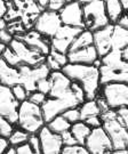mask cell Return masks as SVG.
<instances>
[{
	"instance_id": "cell-2",
	"label": "cell",
	"mask_w": 128,
	"mask_h": 154,
	"mask_svg": "<svg viewBox=\"0 0 128 154\" xmlns=\"http://www.w3.org/2000/svg\"><path fill=\"white\" fill-rule=\"evenodd\" d=\"M100 118L102 120V127L111 140L113 151L128 149V130L118 116L117 111L109 109L105 112H102Z\"/></svg>"
},
{
	"instance_id": "cell-18",
	"label": "cell",
	"mask_w": 128,
	"mask_h": 154,
	"mask_svg": "<svg viewBox=\"0 0 128 154\" xmlns=\"http://www.w3.org/2000/svg\"><path fill=\"white\" fill-rule=\"evenodd\" d=\"M67 55L69 63H76V64H94L96 60L101 58L94 45L86 48L69 51Z\"/></svg>"
},
{
	"instance_id": "cell-19",
	"label": "cell",
	"mask_w": 128,
	"mask_h": 154,
	"mask_svg": "<svg viewBox=\"0 0 128 154\" xmlns=\"http://www.w3.org/2000/svg\"><path fill=\"white\" fill-rule=\"evenodd\" d=\"M102 65L106 66L114 72H128V61H125L121 56V50L112 49L108 54L101 57Z\"/></svg>"
},
{
	"instance_id": "cell-22",
	"label": "cell",
	"mask_w": 128,
	"mask_h": 154,
	"mask_svg": "<svg viewBox=\"0 0 128 154\" xmlns=\"http://www.w3.org/2000/svg\"><path fill=\"white\" fill-rule=\"evenodd\" d=\"M92 45H94V35H93V32L90 30H88V29H83L78 33V35L74 38V40L72 41L69 51L86 48V47H89Z\"/></svg>"
},
{
	"instance_id": "cell-45",
	"label": "cell",
	"mask_w": 128,
	"mask_h": 154,
	"mask_svg": "<svg viewBox=\"0 0 128 154\" xmlns=\"http://www.w3.org/2000/svg\"><path fill=\"white\" fill-rule=\"evenodd\" d=\"M9 146V143H8V139L2 136H0V154L5 153L7 147Z\"/></svg>"
},
{
	"instance_id": "cell-41",
	"label": "cell",
	"mask_w": 128,
	"mask_h": 154,
	"mask_svg": "<svg viewBox=\"0 0 128 154\" xmlns=\"http://www.w3.org/2000/svg\"><path fill=\"white\" fill-rule=\"evenodd\" d=\"M116 111H117L118 116L120 118V120L123 121V123L125 125V127L127 128V130H128V106L121 107V109L116 110Z\"/></svg>"
},
{
	"instance_id": "cell-34",
	"label": "cell",
	"mask_w": 128,
	"mask_h": 154,
	"mask_svg": "<svg viewBox=\"0 0 128 154\" xmlns=\"http://www.w3.org/2000/svg\"><path fill=\"white\" fill-rule=\"evenodd\" d=\"M28 142L31 145L34 154H41V145H40V139L38 134H30Z\"/></svg>"
},
{
	"instance_id": "cell-9",
	"label": "cell",
	"mask_w": 128,
	"mask_h": 154,
	"mask_svg": "<svg viewBox=\"0 0 128 154\" xmlns=\"http://www.w3.org/2000/svg\"><path fill=\"white\" fill-rule=\"evenodd\" d=\"M20 102L14 96L11 87L0 83V116L6 118L13 125H16L18 119Z\"/></svg>"
},
{
	"instance_id": "cell-49",
	"label": "cell",
	"mask_w": 128,
	"mask_h": 154,
	"mask_svg": "<svg viewBox=\"0 0 128 154\" xmlns=\"http://www.w3.org/2000/svg\"><path fill=\"white\" fill-rule=\"evenodd\" d=\"M121 56H123V58L125 61H128V46L121 50Z\"/></svg>"
},
{
	"instance_id": "cell-33",
	"label": "cell",
	"mask_w": 128,
	"mask_h": 154,
	"mask_svg": "<svg viewBox=\"0 0 128 154\" xmlns=\"http://www.w3.org/2000/svg\"><path fill=\"white\" fill-rule=\"evenodd\" d=\"M50 88H52V82H50L49 77L40 79L39 81L37 82V90L45 94V95H47V96H48V94L50 91Z\"/></svg>"
},
{
	"instance_id": "cell-5",
	"label": "cell",
	"mask_w": 128,
	"mask_h": 154,
	"mask_svg": "<svg viewBox=\"0 0 128 154\" xmlns=\"http://www.w3.org/2000/svg\"><path fill=\"white\" fill-rule=\"evenodd\" d=\"M83 104V102L74 95L73 91H71L67 95L61 96V97H48L41 105L44 119L46 123L50 121L53 118L57 116H61L64 111L69 110L71 107H78Z\"/></svg>"
},
{
	"instance_id": "cell-25",
	"label": "cell",
	"mask_w": 128,
	"mask_h": 154,
	"mask_svg": "<svg viewBox=\"0 0 128 154\" xmlns=\"http://www.w3.org/2000/svg\"><path fill=\"white\" fill-rule=\"evenodd\" d=\"M46 126L48 127L52 131L61 135V134H63L64 131L70 130L71 123L61 114V116H55V118H53L50 121H48L46 123Z\"/></svg>"
},
{
	"instance_id": "cell-28",
	"label": "cell",
	"mask_w": 128,
	"mask_h": 154,
	"mask_svg": "<svg viewBox=\"0 0 128 154\" xmlns=\"http://www.w3.org/2000/svg\"><path fill=\"white\" fill-rule=\"evenodd\" d=\"M61 153L63 154H88V149L85 145L74 144V145H64Z\"/></svg>"
},
{
	"instance_id": "cell-47",
	"label": "cell",
	"mask_w": 128,
	"mask_h": 154,
	"mask_svg": "<svg viewBox=\"0 0 128 154\" xmlns=\"http://www.w3.org/2000/svg\"><path fill=\"white\" fill-rule=\"evenodd\" d=\"M5 153H7V154H17L16 153V147H15V146H13V145H9V146L7 147V149H6Z\"/></svg>"
},
{
	"instance_id": "cell-35",
	"label": "cell",
	"mask_w": 128,
	"mask_h": 154,
	"mask_svg": "<svg viewBox=\"0 0 128 154\" xmlns=\"http://www.w3.org/2000/svg\"><path fill=\"white\" fill-rule=\"evenodd\" d=\"M47 98V95H45V94L40 93L38 90H34L32 93L29 94V97L28 99L30 102H32L34 104H38V105H42L44 104V102L46 100Z\"/></svg>"
},
{
	"instance_id": "cell-38",
	"label": "cell",
	"mask_w": 128,
	"mask_h": 154,
	"mask_svg": "<svg viewBox=\"0 0 128 154\" xmlns=\"http://www.w3.org/2000/svg\"><path fill=\"white\" fill-rule=\"evenodd\" d=\"M61 137L63 145H74V144H78V142L76 140V138L73 137V135L71 134L70 130H67L63 134H61Z\"/></svg>"
},
{
	"instance_id": "cell-42",
	"label": "cell",
	"mask_w": 128,
	"mask_h": 154,
	"mask_svg": "<svg viewBox=\"0 0 128 154\" xmlns=\"http://www.w3.org/2000/svg\"><path fill=\"white\" fill-rule=\"evenodd\" d=\"M84 121L86 122L90 128H96V127L102 126V120H101L100 116H90V118H87V119L84 120Z\"/></svg>"
},
{
	"instance_id": "cell-32",
	"label": "cell",
	"mask_w": 128,
	"mask_h": 154,
	"mask_svg": "<svg viewBox=\"0 0 128 154\" xmlns=\"http://www.w3.org/2000/svg\"><path fill=\"white\" fill-rule=\"evenodd\" d=\"M48 55H50L54 60H55L60 65L63 67L64 65H67V63H69V60H67V54H64V53H61V51H57V50L53 49V48H50V51Z\"/></svg>"
},
{
	"instance_id": "cell-44",
	"label": "cell",
	"mask_w": 128,
	"mask_h": 154,
	"mask_svg": "<svg viewBox=\"0 0 128 154\" xmlns=\"http://www.w3.org/2000/svg\"><path fill=\"white\" fill-rule=\"evenodd\" d=\"M7 11H8V5L5 0H0V18L5 17L7 15Z\"/></svg>"
},
{
	"instance_id": "cell-51",
	"label": "cell",
	"mask_w": 128,
	"mask_h": 154,
	"mask_svg": "<svg viewBox=\"0 0 128 154\" xmlns=\"http://www.w3.org/2000/svg\"><path fill=\"white\" fill-rule=\"evenodd\" d=\"M78 1L81 4V5H85V4H87V2H90L92 0H78Z\"/></svg>"
},
{
	"instance_id": "cell-26",
	"label": "cell",
	"mask_w": 128,
	"mask_h": 154,
	"mask_svg": "<svg viewBox=\"0 0 128 154\" xmlns=\"http://www.w3.org/2000/svg\"><path fill=\"white\" fill-rule=\"evenodd\" d=\"M29 136H30V134H29L28 131H25V130H23L21 128H18L16 130H13V132L11 134V136L7 138V139H8L9 145H13V146L16 147L18 145L28 142Z\"/></svg>"
},
{
	"instance_id": "cell-39",
	"label": "cell",
	"mask_w": 128,
	"mask_h": 154,
	"mask_svg": "<svg viewBox=\"0 0 128 154\" xmlns=\"http://www.w3.org/2000/svg\"><path fill=\"white\" fill-rule=\"evenodd\" d=\"M45 63L46 65L48 66V69L50 70V72L53 71H58V70H62V66L57 63V62L50 55L46 56V60H45Z\"/></svg>"
},
{
	"instance_id": "cell-20",
	"label": "cell",
	"mask_w": 128,
	"mask_h": 154,
	"mask_svg": "<svg viewBox=\"0 0 128 154\" xmlns=\"http://www.w3.org/2000/svg\"><path fill=\"white\" fill-rule=\"evenodd\" d=\"M21 81L20 72L17 67L11 66L7 64L2 57H0V83L13 87L14 85H17Z\"/></svg>"
},
{
	"instance_id": "cell-31",
	"label": "cell",
	"mask_w": 128,
	"mask_h": 154,
	"mask_svg": "<svg viewBox=\"0 0 128 154\" xmlns=\"http://www.w3.org/2000/svg\"><path fill=\"white\" fill-rule=\"evenodd\" d=\"M11 90H13V94L14 96L16 97V99L21 103L23 100H27L29 97V91L25 89V87L21 85V83H17V85H14L11 87Z\"/></svg>"
},
{
	"instance_id": "cell-21",
	"label": "cell",
	"mask_w": 128,
	"mask_h": 154,
	"mask_svg": "<svg viewBox=\"0 0 128 154\" xmlns=\"http://www.w3.org/2000/svg\"><path fill=\"white\" fill-rule=\"evenodd\" d=\"M128 46V30L119 24H113L112 31V49L123 50Z\"/></svg>"
},
{
	"instance_id": "cell-50",
	"label": "cell",
	"mask_w": 128,
	"mask_h": 154,
	"mask_svg": "<svg viewBox=\"0 0 128 154\" xmlns=\"http://www.w3.org/2000/svg\"><path fill=\"white\" fill-rule=\"evenodd\" d=\"M120 2L123 7V11H128V0H120Z\"/></svg>"
},
{
	"instance_id": "cell-29",
	"label": "cell",
	"mask_w": 128,
	"mask_h": 154,
	"mask_svg": "<svg viewBox=\"0 0 128 154\" xmlns=\"http://www.w3.org/2000/svg\"><path fill=\"white\" fill-rule=\"evenodd\" d=\"M14 130V125L9 122L6 118L0 116V136L8 138Z\"/></svg>"
},
{
	"instance_id": "cell-24",
	"label": "cell",
	"mask_w": 128,
	"mask_h": 154,
	"mask_svg": "<svg viewBox=\"0 0 128 154\" xmlns=\"http://www.w3.org/2000/svg\"><path fill=\"white\" fill-rule=\"evenodd\" d=\"M79 110H80V116H81L83 121L86 120L87 118L101 114V109L96 99H86L84 103L79 106Z\"/></svg>"
},
{
	"instance_id": "cell-52",
	"label": "cell",
	"mask_w": 128,
	"mask_h": 154,
	"mask_svg": "<svg viewBox=\"0 0 128 154\" xmlns=\"http://www.w3.org/2000/svg\"><path fill=\"white\" fill-rule=\"evenodd\" d=\"M6 2H8V1H13V0H5Z\"/></svg>"
},
{
	"instance_id": "cell-36",
	"label": "cell",
	"mask_w": 128,
	"mask_h": 154,
	"mask_svg": "<svg viewBox=\"0 0 128 154\" xmlns=\"http://www.w3.org/2000/svg\"><path fill=\"white\" fill-rule=\"evenodd\" d=\"M69 1H71V0H49V4H48V8L47 9L56 11V13H60V11L67 5Z\"/></svg>"
},
{
	"instance_id": "cell-10",
	"label": "cell",
	"mask_w": 128,
	"mask_h": 154,
	"mask_svg": "<svg viewBox=\"0 0 128 154\" xmlns=\"http://www.w3.org/2000/svg\"><path fill=\"white\" fill-rule=\"evenodd\" d=\"M85 146L92 154L112 153V143L102 126L92 128V131L85 142Z\"/></svg>"
},
{
	"instance_id": "cell-17",
	"label": "cell",
	"mask_w": 128,
	"mask_h": 154,
	"mask_svg": "<svg viewBox=\"0 0 128 154\" xmlns=\"http://www.w3.org/2000/svg\"><path fill=\"white\" fill-rule=\"evenodd\" d=\"M16 38L22 39L29 47H31L32 49L37 50L41 53L42 55L47 56L50 51V39L44 37L42 34L37 32L36 30H31V31H27L21 35H17Z\"/></svg>"
},
{
	"instance_id": "cell-12",
	"label": "cell",
	"mask_w": 128,
	"mask_h": 154,
	"mask_svg": "<svg viewBox=\"0 0 128 154\" xmlns=\"http://www.w3.org/2000/svg\"><path fill=\"white\" fill-rule=\"evenodd\" d=\"M81 30L83 29L63 24L61 28L58 29V31L55 33V35L53 38H50V48L67 54L72 41Z\"/></svg>"
},
{
	"instance_id": "cell-13",
	"label": "cell",
	"mask_w": 128,
	"mask_h": 154,
	"mask_svg": "<svg viewBox=\"0 0 128 154\" xmlns=\"http://www.w3.org/2000/svg\"><path fill=\"white\" fill-rule=\"evenodd\" d=\"M62 24L76 26V28L85 29L84 13H83V5L78 0H71L60 11Z\"/></svg>"
},
{
	"instance_id": "cell-4",
	"label": "cell",
	"mask_w": 128,
	"mask_h": 154,
	"mask_svg": "<svg viewBox=\"0 0 128 154\" xmlns=\"http://www.w3.org/2000/svg\"><path fill=\"white\" fill-rule=\"evenodd\" d=\"M83 13L85 29H88L92 32L110 24L104 0H92L83 5Z\"/></svg>"
},
{
	"instance_id": "cell-6",
	"label": "cell",
	"mask_w": 128,
	"mask_h": 154,
	"mask_svg": "<svg viewBox=\"0 0 128 154\" xmlns=\"http://www.w3.org/2000/svg\"><path fill=\"white\" fill-rule=\"evenodd\" d=\"M100 95L112 110L128 106V83L108 82L101 85Z\"/></svg>"
},
{
	"instance_id": "cell-37",
	"label": "cell",
	"mask_w": 128,
	"mask_h": 154,
	"mask_svg": "<svg viewBox=\"0 0 128 154\" xmlns=\"http://www.w3.org/2000/svg\"><path fill=\"white\" fill-rule=\"evenodd\" d=\"M13 39H14L13 33H11L7 28L0 30V42H2V44H5L8 46V45L11 42Z\"/></svg>"
},
{
	"instance_id": "cell-3",
	"label": "cell",
	"mask_w": 128,
	"mask_h": 154,
	"mask_svg": "<svg viewBox=\"0 0 128 154\" xmlns=\"http://www.w3.org/2000/svg\"><path fill=\"white\" fill-rule=\"evenodd\" d=\"M16 125L29 134H37L46 125L41 105L34 104L29 99L21 102Z\"/></svg>"
},
{
	"instance_id": "cell-40",
	"label": "cell",
	"mask_w": 128,
	"mask_h": 154,
	"mask_svg": "<svg viewBox=\"0 0 128 154\" xmlns=\"http://www.w3.org/2000/svg\"><path fill=\"white\" fill-rule=\"evenodd\" d=\"M16 153L17 154H33V149L31 147V145L29 142L21 144L16 146Z\"/></svg>"
},
{
	"instance_id": "cell-48",
	"label": "cell",
	"mask_w": 128,
	"mask_h": 154,
	"mask_svg": "<svg viewBox=\"0 0 128 154\" xmlns=\"http://www.w3.org/2000/svg\"><path fill=\"white\" fill-rule=\"evenodd\" d=\"M7 25H8V21L6 20L5 17L0 18V30H2V29H6V28H7Z\"/></svg>"
},
{
	"instance_id": "cell-53",
	"label": "cell",
	"mask_w": 128,
	"mask_h": 154,
	"mask_svg": "<svg viewBox=\"0 0 128 154\" xmlns=\"http://www.w3.org/2000/svg\"><path fill=\"white\" fill-rule=\"evenodd\" d=\"M34 1H36V0H34Z\"/></svg>"
},
{
	"instance_id": "cell-15",
	"label": "cell",
	"mask_w": 128,
	"mask_h": 154,
	"mask_svg": "<svg viewBox=\"0 0 128 154\" xmlns=\"http://www.w3.org/2000/svg\"><path fill=\"white\" fill-rule=\"evenodd\" d=\"M49 79L52 82V88L48 94V97H61L72 91V81L62 72V70L50 72Z\"/></svg>"
},
{
	"instance_id": "cell-1",
	"label": "cell",
	"mask_w": 128,
	"mask_h": 154,
	"mask_svg": "<svg viewBox=\"0 0 128 154\" xmlns=\"http://www.w3.org/2000/svg\"><path fill=\"white\" fill-rule=\"evenodd\" d=\"M62 72L71 81L78 82L85 90L86 99H95L100 95L101 73L94 64L67 63L62 67Z\"/></svg>"
},
{
	"instance_id": "cell-7",
	"label": "cell",
	"mask_w": 128,
	"mask_h": 154,
	"mask_svg": "<svg viewBox=\"0 0 128 154\" xmlns=\"http://www.w3.org/2000/svg\"><path fill=\"white\" fill-rule=\"evenodd\" d=\"M17 70L20 72V77H21L20 83L25 87L29 94L37 90V82L40 79L48 78L50 74V70L45 62L36 66L21 64L17 66Z\"/></svg>"
},
{
	"instance_id": "cell-11",
	"label": "cell",
	"mask_w": 128,
	"mask_h": 154,
	"mask_svg": "<svg viewBox=\"0 0 128 154\" xmlns=\"http://www.w3.org/2000/svg\"><path fill=\"white\" fill-rule=\"evenodd\" d=\"M8 46L18 56V58L21 60L22 64L36 66L44 63L45 60H46V56L42 55L39 51H37V50L32 49L31 47H29L28 45L20 38L14 37V39L11 40V42Z\"/></svg>"
},
{
	"instance_id": "cell-8",
	"label": "cell",
	"mask_w": 128,
	"mask_h": 154,
	"mask_svg": "<svg viewBox=\"0 0 128 154\" xmlns=\"http://www.w3.org/2000/svg\"><path fill=\"white\" fill-rule=\"evenodd\" d=\"M62 25L60 14L49 9L40 11L32 23L34 30L48 39L53 38Z\"/></svg>"
},
{
	"instance_id": "cell-27",
	"label": "cell",
	"mask_w": 128,
	"mask_h": 154,
	"mask_svg": "<svg viewBox=\"0 0 128 154\" xmlns=\"http://www.w3.org/2000/svg\"><path fill=\"white\" fill-rule=\"evenodd\" d=\"M0 57H2L4 61H5L7 64H9L11 66H14V67H17L18 65L22 64V63H21V60L18 58V56L13 51V49H11L9 46L6 47V49L4 50V53L1 54Z\"/></svg>"
},
{
	"instance_id": "cell-16",
	"label": "cell",
	"mask_w": 128,
	"mask_h": 154,
	"mask_svg": "<svg viewBox=\"0 0 128 154\" xmlns=\"http://www.w3.org/2000/svg\"><path fill=\"white\" fill-rule=\"evenodd\" d=\"M112 31L113 24L110 23L106 26H103L93 32L94 46L100 57H103L110 50H112Z\"/></svg>"
},
{
	"instance_id": "cell-14",
	"label": "cell",
	"mask_w": 128,
	"mask_h": 154,
	"mask_svg": "<svg viewBox=\"0 0 128 154\" xmlns=\"http://www.w3.org/2000/svg\"><path fill=\"white\" fill-rule=\"evenodd\" d=\"M40 139L41 153L44 154H60L63 149V142L60 134L52 131L45 125L39 131L37 132Z\"/></svg>"
},
{
	"instance_id": "cell-43",
	"label": "cell",
	"mask_w": 128,
	"mask_h": 154,
	"mask_svg": "<svg viewBox=\"0 0 128 154\" xmlns=\"http://www.w3.org/2000/svg\"><path fill=\"white\" fill-rule=\"evenodd\" d=\"M117 24L121 25L123 28L128 30V11H123V14L121 15V17L119 18V21L117 22Z\"/></svg>"
},
{
	"instance_id": "cell-23",
	"label": "cell",
	"mask_w": 128,
	"mask_h": 154,
	"mask_svg": "<svg viewBox=\"0 0 128 154\" xmlns=\"http://www.w3.org/2000/svg\"><path fill=\"white\" fill-rule=\"evenodd\" d=\"M70 131L73 135V137L76 138V140L78 142V144L85 145V142L88 137V135L92 131V128L86 123L85 121L80 120L78 122H74L71 125Z\"/></svg>"
},
{
	"instance_id": "cell-46",
	"label": "cell",
	"mask_w": 128,
	"mask_h": 154,
	"mask_svg": "<svg viewBox=\"0 0 128 154\" xmlns=\"http://www.w3.org/2000/svg\"><path fill=\"white\" fill-rule=\"evenodd\" d=\"M36 2H37L38 7L40 8V11H45V9H47V8H48L49 0H36Z\"/></svg>"
},
{
	"instance_id": "cell-30",
	"label": "cell",
	"mask_w": 128,
	"mask_h": 154,
	"mask_svg": "<svg viewBox=\"0 0 128 154\" xmlns=\"http://www.w3.org/2000/svg\"><path fill=\"white\" fill-rule=\"evenodd\" d=\"M62 116H64L67 119V121L70 122L71 125L74 123V122H78L81 120V116H80V110H79V106L78 107H71L69 110L64 111L62 113Z\"/></svg>"
}]
</instances>
